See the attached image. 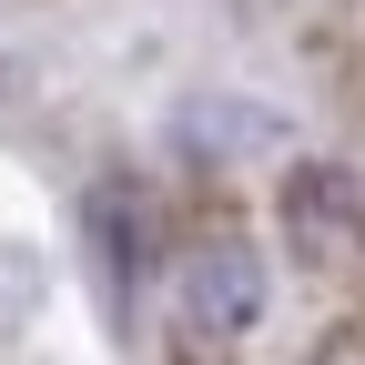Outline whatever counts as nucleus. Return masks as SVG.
<instances>
[{
	"instance_id": "1",
	"label": "nucleus",
	"mask_w": 365,
	"mask_h": 365,
	"mask_svg": "<svg viewBox=\"0 0 365 365\" xmlns=\"http://www.w3.org/2000/svg\"><path fill=\"white\" fill-rule=\"evenodd\" d=\"M173 325H182V345H244L254 325H264V254L244 244V234H193L173 254Z\"/></svg>"
},
{
	"instance_id": "2",
	"label": "nucleus",
	"mask_w": 365,
	"mask_h": 365,
	"mask_svg": "<svg viewBox=\"0 0 365 365\" xmlns=\"http://www.w3.org/2000/svg\"><path fill=\"white\" fill-rule=\"evenodd\" d=\"M274 213H284L294 264H314V274L365 264V173H345V163H294L284 193H274Z\"/></svg>"
},
{
	"instance_id": "3",
	"label": "nucleus",
	"mask_w": 365,
	"mask_h": 365,
	"mask_svg": "<svg viewBox=\"0 0 365 365\" xmlns=\"http://www.w3.org/2000/svg\"><path fill=\"white\" fill-rule=\"evenodd\" d=\"M91 244H102V274H112V284H143V274L163 264V203L132 173L91 182Z\"/></svg>"
},
{
	"instance_id": "4",
	"label": "nucleus",
	"mask_w": 365,
	"mask_h": 365,
	"mask_svg": "<svg viewBox=\"0 0 365 365\" xmlns=\"http://www.w3.org/2000/svg\"><path fill=\"white\" fill-rule=\"evenodd\" d=\"M314 365H365V314H345V325H325V345H314Z\"/></svg>"
}]
</instances>
